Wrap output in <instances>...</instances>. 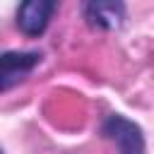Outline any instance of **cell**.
Wrapping results in <instances>:
<instances>
[{"mask_svg":"<svg viewBox=\"0 0 154 154\" xmlns=\"http://www.w3.org/2000/svg\"><path fill=\"white\" fill-rule=\"evenodd\" d=\"M101 135L116 144L118 154H144V132L142 128L125 118L123 113H111L101 123Z\"/></svg>","mask_w":154,"mask_h":154,"instance_id":"1","label":"cell"},{"mask_svg":"<svg viewBox=\"0 0 154 154\" xmlns=\"http://www.w3.org/2000/svg\"><path fill=\"white\" fill-rule=\"evenodd\" d=\"M41 51H5L0 55V91L7 94L12 87L24 82L41 63Z\"/></svg>","mask_w":154,"mask_h":154,"instance_id":"2","label":"cell"},{"mask_svg":"<svg viewBox=\"0 0 154 154\" xmlns=\"http://www.w3.org/2000/svg\"><path fill=\"white\" fill-rule=\"evenodd\" d=\"M58 10V2L55 0H24L19 7H17V29L29 36V38H36L41 36L48 24H51V17L53 12Z\"/></svg>","mask_w":154,"mask_h":154,"instance_id":"3","label":"cell"},{"mask_svg":"<svg viewBox=\"0 0 154 154\" xmlns=\"http://www.w3.org/2000/svg\"><path fill=\"white\" fill-rule=\"evenodd\" d=\"M82 14L91 29L116 31L125 22V5L120 0H91L82 5Z\"/></svg>","mask_w":154,"mask_h":154,"instance_id":"4","label":"cell"}]
</instances>
